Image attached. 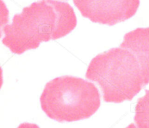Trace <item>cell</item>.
I'll list each match as a JSON object with an SVG mask.
<instances>
[{
    "mask_svg": "<svg viewBox=\"0 0 149 128\" xmlns=\"http://www.w3.org/2000/svg\"><path fill=\"white\" fill-rule=\"evenodd\" d=\"M85 77L98 84L106 103L132 100L149 84V27L128 32L119 47L95 57Z\"/></svg>",
    "mask_w": 149,
    "mask_h": 128,
    "instance_id": "cell-1",
    "label": "cell"
},
{
    "mask_svg": "<svg viewBox=\"0 0 149 128\" xmlns=\"http://www.w3.org/2000/svg\"><path fill=\"white\" fill-rule=\"evenodd\" d=\"M77 19L68 3L39 0L16 14L3 29L2 43L13 53L20 55L36 49L42 42L66 36L76 28Z\"/></svg>",
    "mask_w": 149,
    "mask_h": 128,
    "instance_id": "cell-2",
    "label": "cell"
},
{
    "mask_svg": "<svg viewBox=\"0 0 149 128\" xmlns=\"http://www.w3.org/2000/svg\"><path fill=\"white\" fill-rule=\"evenodd\" d=\"M42 111L58 122L91 117L100 106V94L93 83L71 76L57 77L47 83L40 96Z\"/></svg>",
    "mask_w": 149,
    "mask_h": 128,
    "instance_id": "cell-3",
    "label": "cell"
},
{
    "mask_svg": "<svg viewBox=\"0 0 149 128\" xmlns=\"http://www.w3.org/2000/svg\"><path fill=\"white\" fill-rule=\"evenodd\" d=\"M83 17L93 23L114 26L136 14L140 0H73Z\"/></svg>",
    "mask_w": 149,
    "mask_h": 128,
    "instance_id": "cell-4",
    "label": "cell"
},
{
    "mask_svg": "<svg viewBox=\"0 0 149 128\" xmlns=\"http://www.w3.org/2000/svg\"><path fill=\"white\" fill-rule=\"evenodd\" d=\"M134 120L137 128H149V90L138 100Z\"/></svg>",
    "mask_w": 149,
    "mask_h": 128,
    "instance_id": "cell-5",
    "label": "cell"
},
{
    "mask_svg": "<svg viewBox=\"0 0 149 128\" xmlns=\"http://www.w3.org/2000/svg\"><path fill=\"white\" fill-rule=\"evenodd\" d=\"M17 128H40V127H39L37 125H36V124L25 122V123L20 124Z\"/></svg>",
    "mask_w": 149,
    "mask_h": 128,
    "instance_id": "cell-6",
    "label": "cell"
},
{
    "mask_svg": "<svg viewBox=\"0 0 149 128\" xmlns=\"http://www.w3.org/2000/svg\"><path fill=\"white\" fill-rule=\"evenodd\" d=\"M126 128H137V126H136V125H135V124L132 123V124H130V125H128V126Z\"/></svg>",
    "mask_w": 149,
    "mask_h": 128,
    "instance_id": "cell-7",
    "label": "cell"
}]
</instances>
